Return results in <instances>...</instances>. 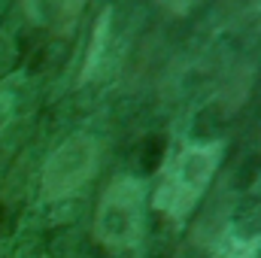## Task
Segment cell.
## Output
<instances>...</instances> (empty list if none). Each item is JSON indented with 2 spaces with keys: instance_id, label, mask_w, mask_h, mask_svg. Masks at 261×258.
I'll list each match as a JSON object with an SVG mask.
<instances>
[{
  "instance_id": "obj_1",
  "label": "cell",
  "mask_w": 261,
  "mask_h": 258,
  "mask_svg": "<svg viewBox=\"0 0 261 258\" xmlns=\"http://www.w3.org/2000/svg\"><path fill=\"white\" fill-rule=\"evenodd\" d=\"M225 155V143H189L158 173L152 203L170 222H182L206 194Z\"/></svg>"
},
{
  "instance_id": "obj_2",
  "label": "cell",
  "mask_w": 261,
  "mask_h": 258,
  "mask_svg": "<svg viewBox=\"0 0 261 258\" xmlns=\"http://www.w3.org/2000/svg\"><path fill=\"white\" fill-rule=\"evenodd\" d=\"M146 231V186L137 176H119L103 192L94 213V237L107 249H134Z\"/></svg>"
},
{
  "instance_id": "obj_3",
  "label": "cell",
  "mask_w": 261,
  "mask_h": 258,
  "mask_svg": "<svg viewBox=\"0 0 261 258\" xmlns=\"http://www.w3.org/2000/svg\"><path fill=\"white\" fill-rule=\"evenodd\" d=\"M100 146L91 134H73L46 158L43 167V197L67 200L79 194L97 173Z\"/></svg>"
},
{
  "instance_id": "obj_4",
  "label": "cell",
  "mask_w": 261,
  "mask_h": 258,
  "mask_svg": "<svg viewBox=\"0 0 261 258\" xmlns=\"http://www.w3.org/2000/svg\"><path fill=\"white\" fill-rule=\"evenodd\" d=\"M82 6L85 0H21V9L34 24L55 28V31H70Z\"/></svg>"
},
{
  "instance_id": "obj_5",
  "label": "cell",
  "mask_w": 261,
  "mask_h": 258,
  "mask_svg": "<svg viewBox=\"0 0 261 258\" xmlns=\"http://www.w3.org/2000/svg\"><path fill=\"white\" fill-rule=\"evenodd\" d=\"M261 252V237H240L225 231L222 240L216 243L213 258H258Z\"/></svg>"
},
{
  "instance_id": "obj_6",
  "label": "cell",
  "mask_w": 261,
  "mask_h": 258,
  "mask_svg": "<svg viewBox=\"0 0 261 258\" xmlns=\"http://www.w3.org/2000/svg\"><path fill=\"white\" fill-rule=\"evenodd\" d=\"M107 34H110V12H103L94 24V34H91V49H88V58H85V70H82V79H88L94 70H97V61H100V49L107 43Z\"/></svg>"
},
{
  "instance_id": "obj_7",
  "label": "cell",
  "mask_w": 261,
  "mask_h": 258,
  "mask_svg": "<svg viewBox=\"0 0 261 258\" xmlns=\"http://www.w3.org/2000/svg\"><path fill=\"white\" fill-rule=\"evenodd\" d=\"M167 15H173V18H186V15H192L197 6L203 3V0H155Z\"/></svg>"
},
{
  "instance_id": "obj_8",
  "label": "cell",
  "mask_w": 261,
  "mask_h": 258,
  "mask_svg": "<svg viewBox=\"0 0 261 258\" xmlns=\"http://www.w3.org/2000/svg\"><path fill=\"white\" fill-rule=\"evenodd\" d=\"M255 192H258V194H261V176H258V183H255Z\"/></svg>"
}]
</instances>
